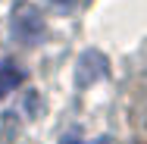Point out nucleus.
I'll return each mask as SVG.
<instances>
[{"label":"nucleus","instance_id":"3","mask_svg":"<svg viewBox=\"0 0 147 144\" xmlns=\"http://www.w3.org/2000/svg\"><path fill=\"white\" fill-rule=\"evenodd\" d=\"M22 82H25V75H22V69L16 63H0V97H6L9 91H16Z\"/></svg>","mask_w":147,"mask_h":144},{"label":"nucleus","instance_id":"1","mask_svg":"<svg viewBox=\"0 0 147 144\" xmlns=\"http://www.w3.org/2000/svg\"><path fill=\"white\" fill-rule=\"evenodd\" d=\"M41 34H44V22H41L38 9L34 6H19L13 13V38L22 41V44H34Z\"/></svg>","mask_w":147,"mask_h":144},{"label":"nucleus","instance_id":"6","mask_svg":"<svg viewBox=\"0 0 147 144\" xmlns=\"http://www.w3.org/2000/svg\"><path fill=\"white\" fill-rule=\"evenodd\" d=\"M94 144H110V138H97V141H94Z\"/></svg>","mask_w":147,"mask_h":144},{"label":"nucleus","instance_id":"4","mask_svg":"<svg viewBox=\"0 0 147 144\" xmlns=\"http://www.w3.org/2000/svg\"><path fill=\"white\" fill-rule=\"evenodd\" d=\"M59 144H78V138H75V135H66V138H63Z\"/></svg>","mask_w":147,"mask_h":144},{"label":"nucleus","instance_id":"2","mask_svg":"<svg viewBox=\"0 0 147 144\" xmlns=\"http://www.w3.org/2000/svg\"><path fill=\"white\" fill-rule=\"evenodd\" d=\"M100 75H107V59L100 57L97 50L82 53V59H78V72H75L78 88H85V85H91V82H97Z\"/></svg>","mask_w":147,"mask_h":144},{"label":"nucleus","instance_id":"5","mask_svg":"<svg viewBox=\"0 0 147 144\" xmlns=\"http://www.w3.org/2000/svg\"><path fill=\"white\" fill-rule=\"evenodd\" d=\"M53 3H59V6H69V3H75V0H53Z\"/></svg>","mask_w":147,"mask_h":144}]
</instances>
